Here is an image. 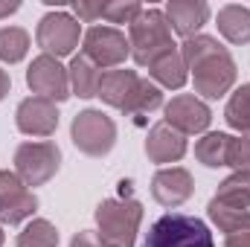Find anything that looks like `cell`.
I'll return each instance as SVG.
<instances>
[{
  "label": "cell",
  "mask_w": 250,
  "mask_h": 247,
  "mask_svg": "<svg viewBox=\"0 0 250 247\" xmlns=\"http://www.w3.org/2000/svg\"><path fill=\"white\" fill-rule=\"evenodd\" d=\"M181 56L187 70H192L195 93H201L204 99H221L236 84L239 67L233 56L218 44V38H209V35L187 38L181 47Z\"/></svg>",
  "instance_id": "1"
},
{
  "label": "cell",
  "mask_w": 250,
  "mask_h": 247,
  "mask_svg": "<svg viewBox=\"0 0 250 247\" xmlns=\"http://www.w3.org/2000/svg\"><path fill=\"white\" fill-rule=\"evenodd\" d=\"M128 47L140 67H151L166 53H175L178 44L172 41V26L163 9H143L128 23Z\"/></svg>",
  "instance_id": "2"
},
{
  "label": "cell",
  "mask_w": 250,
  "mask_h": 247,
  "mask_svg": "<svg viewBox=\"0 0 250 247\" xmlns=\"http://www.w3.org/2000/svg\"><path fill=\"white\" fill-rule=\"evenodd\" d=\"M143 221V204L134 198H105L96 206V233L108 247H134Z\"/></svg>",
  "instance_id": "3"
},
{
  "label": "cell",
  "mask_w": 250,
  "mask_h": 247,
  "mask_svg": "<svg viewBox=\"0 0 250 247\" xmlns=\"http://www.w3.org/2000/svg\"><path fill=\"white\" fill-rule=\"evenodd\" d=\"M143 247H215V242L201 218L184 212H166L148 227Z\"/></svg>",
  "instance_id": "4"
},
{
  "label": "cell",
  "mask_w": 250,
  "mask_h": 247,
  "mask_svg": "<svg viewBox=\"0 0 250 247\" xmlns=\"http://www.w3.org/2000/svg\"><path fill=\"white\" fill-rule=\"evenodd\" d=\"M70 140H73V145L82 154H87V157H105L117 145V125H114V120L108 114H102L96 108H87V111H82V114L73 117Z\"/></svg>",
  "instance_id": "5"
},
{
  "label": "cell",
  "mask_w": 250,
  "mask_h": 247,
  "mask_svg": "<svg viewBox=\"0 0 250 247\" xmlns=\"http://www.w3.org/2000/svg\"><path fill=\"white\" fill-rule=\"evenodd\" d=\"M62 166V151L56 143H21L15 148V175L26 186H44L50 178H56Z\"/></svg>",
  "instance_id": "6"
},
{
  "label": "cell",
  "mask_w": 250,
  "mask_h": 247,
  "mask_svg": "<svg viewBox=\"0 0 250 247\" xmlns=\"http://www.w3.org/2000/svg\"><path fill=\"white\" fill-rule=\"evenodd\" d=\"M79 38H82V23L70 12H47L35 32L38 47L44 50V56H53V59L70 56L79 47Z\"/></svg>",
  "instance_id": "7"
},
{
  "label": "cell",
  "mask_w": 250,
  "mask_h": 247,
  "mask_svg": "<svg viewBox=\"0 0 250 247\" xmlns=\"http://www.w3.org/2000/svg\"><path fill=\"white\" fill-rule=\"evenodd\" d=\"M82 56H87L90 62L102 67H120L131 56L128 38L117 26H90L82 35Z\"/></svg>",
  "instance_id": "8"
},
{
  "label": "cell",
  "mask_w": 250,
  "mask_h": 247,
  "mask_svg": "<svg viewBox=\"0 0 250 247\" xmlns=\"http://www.w3.org/2000/svg\"><path fill=\"white\" fill-rule=\"evenodd\" d=\"M26 84L35 96L41 99H50V102H64L70 96V76H67V67H62L59 59L53 56H38L32 59L29 70H26Z\"/></svg>",
  "instance_id": "9"
},
{
  "label": "cell",
  "mask_w": 250,
  "mask_h": 247,
  "mask_svg": "<svg viewBox=\"0 0 250 247\" xmlns=\"http://www.w3.org/2000/svg\"><path fill=\"white\" fill-rule=\"evenodd\" d=\"M163 123L184 137L187 134H204L212 123V111L204 99H198L192 93H181V96H172V102H166Z\"/></svg>",
  "instance_id": "10"
},
{
  "label": "cell",
  "mask_w": 250,
  "mask_h": 247,
  "mask_svg": "<svg viewBox=\"0 0 250 247\" xmlns=\"http://www.w3.org/2000/svg\"><path fill=\"white\" fill-rule=\"evenodd\" d=\"M38 198L15 172H0V224H21L32 218Z\"/></svg>",
  "instance_id": "11"
},
{
  "label": "cell",
  "mask_w": 250,
  "mask_h": 247,
  "mask_svg": "<svg viewBox=\"0 0 250 247\" xmlns=\"http://www.w3.org/2000/svg\"><path fill=\"white\" fill-rule=\"evenodd\" d=\"M140 84L143 79L134 70H108L102 73V84H99V99L123 114L137 117V96H140Z\"/></svg>",
  "instance_id": "12"
},
{
  "label": "cell",
  "mask_w": 250,
  "mask_h": 247,
  "mask_svg": "<svg viewBox=\"0 0 250 247\" xmlns=\"http://www.w3.org/2000/svg\"><path fill=\"white\" fill-rule=\"evenodd\" d=\"M15 125H18V131H23L29 137H50L59 128V108L50 99L26 96L15 111Z\"/></svg>",
  "instance_id": "13"
},
{
  "label": "cell",
  "mask_w": 250,
  "mask_h": 247,
  "mask_svg": "<svg viewBox=\"0 0 250 247\" xmlns=\"http://www.w3.org/2000/svg\"><path fill=\"white\" fill-rule=\"evenodd\" d=\"M192 189L195 181L187 169L181 166H169V169H160L154 178H151V195L160 206H181L192 198Z\"/></svg>",
  "instance_id": "14"
},
{
  "label": "cell",
  "mask_w": 250,
  "mask_h": 247,
  "mask_svg": "<svg viewBox=\"0 0 250 247\" xmlns=\"http://www.w3.org/2000/svg\"><path fill=\"white\" fill-rule=\"evenodd\" d=\"M209 221L224 233V247H250V212L248 209H230L218 201H209L207 206Z\"/></svg>",
  "instance_id": "15"
},
{
  "label": "cell",
  "mask_w": 250,
  "mask_h": 247,
  "mask_svg": "<svg viewBox=\"0 0 250 247\" xmlns=\"http://www.w3.org/2000/svg\"><path fill=\"white\" fill-rule=\"evenodd\" d=\"M187 154V137L178 134L175 128H169L166 123H157L148 128L146 134V157L151 163H178Z\"/></svg>",
  "instance_id": "16"
},
{
  "label": "cell",
  "mask_w": 250,
  "mask_h": 247,
  "mask_svg": "<svg viewBox=\"0 0 250 247\" xmlns=\"http://www.w3.org/2000/svg\"><path fill=\"white\" fill-rule=\"evenodd\" d=\"M163 15L181 38H195L201 26L209 21V6L204 0H169Z\"/></svg>",
  "instance_id": "17"
},
{
  "label": "cell",
  "mask_w": 250,
  "mask_h": 247,
  "mask_svg": "<svg viewBox=\"0 0 250 247\" xmlns=\"http://www.w3.org/2000/svg\"><path fill=\"white\" fill-rule=\"evenodd\" d=\"M67 76H70V90L79 96V99H93L99 96V84H102V70L90 62L87 56H73V62L67 67Z\"/></svg>",
  "instance_id": "18"
},
{
  "label": "cell",
  "mask_w": 250,
  "mask_h": 247,
  "mask_svg": "<svg viewBox=\"0 0 250 247\" xmlns=\"http://www.w3.org/2000/svg\"><path fill=\"white\" fill-rule=\"evenodd\" d=\"M218 32L230 44H250V9L239 3H227L218 9Z\"/></svg>",
  "instance_id": "19"
},
{
  "label": "cell",
  "mask_w": 250,
  "mask_h": 247,
  "mask_svg": "<svg viewBox=\"0 0 250 247\" xmlns=\"http://www.w3.org/2000/svg\"><path fill=\"white\" fill-rule=\"evenodd\" d=\"M148 73H151L154 84H160V87H169V90H181V87L187 84V79H189L187 64H184L181 50H175V53H166L163 59H157V62L148 67Z\"/></svg>",
  "instance_id": "20"
},
{
  "label": "cell",
  "mask_w": 250,
  "mask_h": 247,
  "mask_svg": "<svg viewBox=\"0 0 250 247\" xmlns=\"http://www.w3.org/2000/svg\"><path fill=\"white\" fill-rule=\"evenodd\" d=\"M212 201H218L230 209H248L250 212V172H233L230 178H224Z\"/></svg>",
  "instance_id": "21"
},
{
  "label": "cell",
  "mask_w": 250,
  "mask_h": 247,
  "mask_svg": "<svg viewBox=\"0 0 250 247\" xmlns=\"http://www.w3.org/2000/svg\"><path fill=\"white\" fill-rule=\"evenodd\" d=\"M230 134H221V131H212V134H204L198 143H195V157L198 163H204L207 169H218V166H227V148H230Z\"/></svg>",
  "instance_id": "22"
},
{
  "label": "cell",
  "mask_w": 250,
  "mask_h": 247,
  "mask_svg": "<svg viewBox=\"0 0 250 247\" xmlns=\"http://www.w3.org/2000/svg\"><path fill=\"white\" fill-rule=\"evenodd\" d=\"M224 120L233 131L239 134H250V82L242 84L230 99H227V108H224Z\"/></svg>",
  "instance_id": "23"
},
{
  "label": "cell",
  "mask_w": 250,
  "mask_h": 247,
  "mask_svg": "<svg viewBox=\"0 0 250 247\" xmlns=\"http://www.w3.org/2000/svg\"><path fill=\"white\" fill-rule=\"evenodd\" d=\"M59 245V230L47 218H32L15 239V247H56Z\"/></svg>",
  "instance_id": "24"
},
{
  "label": "cell",
  "mask_w": 250,
  "mask_h": 247,
  "mask_svg": "<svg viewBox=\"0 0 250 247\" xmlns=\"http://www.w3.org/2000/svg\"><path fill=\"white\" fill-rule=\"evenodd\" d=\"M29 53V35L21 26H3L0 29V62L18 64Z\"/></svg>",
  "instance_id": "25"
},
{
  "label": "cell",
  "mask_w": 250,
  "mask_h": 247,
  "mask_svg": "<svg viewBox=\"0 0 250 247\" xmlns=\"http://www.w3.org/2000/svg\"><path fill=\"white\" fill-rule=\"evenodd\" d=\"M140 12H143V6L137 0H108L105 9H102V21H108V23H131Z\"/></svg>",
  "instance_id": "26"
},
{
  "label": "cell",
  "mask_w": 250,
  "mask_h": 247,
  "mask_svg": "<svg viewBox=\"0 0 250 247\" xmlns=\"http://www.w3.org/2000/svg\"><path fill=\"white\" fill-rule=\"evenodd\" d=\"M227 166L233 172H250V134L233 137L227 148Z\"/></svg>",
  "instance_id": "27"
},
{
  "label": "cell",
  "mask_w": 250,
  "mask_h": 247,
  "mask_svg": "<svg viewBox=\"0 0 250 247\" xmlns=\"http://www.w3.org/2000/svg\"><path fill=\"white\" fill-rule=\"evenodd\" d=\"M73 9H76L79 21H84V23H96V21H102V9H105V3H102V0H99V3H90V0H79Z\"/></svg>",
  "instance_id": "28"
},
{
  "label": "cell",
  "mask_w": 250,
  "mask_h": 247,
  "mask_svg": "<svg viewBox=\"0 0 250 247\" xmlns=\"http://www.w3.org/2000/svg\"><path fill=\"white\" fill-rule=\"evenodd\" d=\"M70 247H108V245L99 239V233H93V230H82V233L73 236Z\"/></svg>",
  "instance_id": "29"
},
{
  "label": "cell",
  "mask_w": 250,
  "mask_h": 247,
  "mask_svg": "<svg viewBox=\"0 0 250 247\" xmlns=\"http://www.w3.org/2000/svg\"><path fill=\"white\" fill-rule=\"evenodd\" d=\"M18 9H21L18 0H0V18H9V15H15Z\"/></svg>",
  "instance_id": "30"
},
{
  "label": "cell",
  "mask_w": 250,
  "mask_h": 247,
  "mask_svg": "<svg viewBox=\"0 0 250 247\" xmlns=\"http://www.w3.org/2000/svg\"><path fill=\"white\" fill-rule=\"evenodd\" d=\"M9 87H12V82H9V73L0 67V102L6 99V93H9Z\"/></svg>",
  "instance_id": "31"
},
{
  "label": "cell",
  "mask_w": 250,
  "mask_h": 247,
  "mask_svg": "<svg viewBox=\"0 0 250 247\" xmlns=\"http://www.w3.org/2000/svg\"><path fill=\"white\" fill-rule=\"evenodd\" d=\"M6 245V233H3V224H0V247Z\"/></svg>",
  "instance_id": "32"
}]
</instances>
